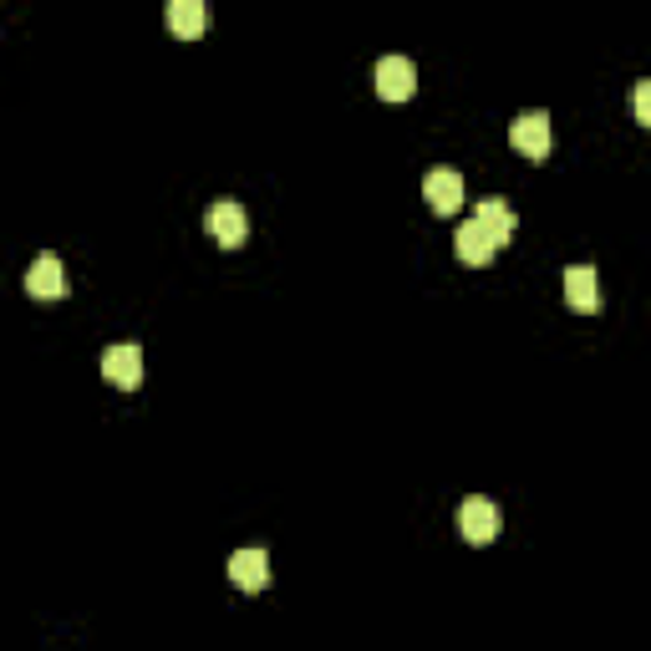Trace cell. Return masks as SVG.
I'll return each instance as SVG.
<instances>
[{"label": "cell", "mask_w": 651, "mask_h": 651, "mask_svg": "<svg viewBox=\"0 0 651 651\" xmlns=\"http://www.w3.org/2000/svg\"><path fill=\"white\" fill-rule=\"evenodd\" d=\"M565 301H570V311H580V316L601 311V290H595V266H570V270H565Z\"/></svg>", "instance_id": "30bf717a"}, {"label": "cell", "mask_w": 651, "mask_h": 651, "mask_svg": "<svg viewBox=\"0 0 651 651\" xmlns=\"http://www.w3.org/2000/svg\"><path fill=\"white\" fill-rule=\"evenodd\" d=\"M204 230L214 234V244L240 250L244 234H250V214H244V204H234V199H219V204L204 214Z\"/></svg>", "instance_id": "3957f363"}, {"label": "cell", "mask_w": 651, "mask_h": 651, "mask_svg": "<svg viewBox=\"0 0 651 651\" xmlns=\"http://www.w3.org/2000/svg\"><path fill=\"white\" fill-rule=\"evenodd\" d=\"M230 580L240 591H266L270 585V555L266 550H234L230 555Z\"/></svg>", "instance_id": "ba28073f"}, {"label": "cell", "mask_w": 651, "mask_h": 651, "mask_svg": "<svg viewBox=\"0 0 651 651\" xmlns=\"http://www.w3.org/2000/svg\"><path fill=\"white\" fill-rule=\"evenodd\" d=\"M26 290H31L37 301H61V296H67V270H61L57 254H37V260H31Z\"/></svg>", "instance_id": "8992f818"}, {"label": "cell", "mask_w": 651, "mask_h": 651, "mask_svg": "<svg viewBox=\"0 0 651 651\" xmlns=\"http://www.w3.org/2000/svg\"><path fill=\"white\" fill-rule=\"evenodd\" d=\"M209 21H214V11H209L204 0H173V6H169V31H173V37H183V41L204 37Z\"/></svg>", "instance_id": "8fae6325"}, {"label": "cell", "mask_w": 651, "mask_h": 651, "mask_svg": "<svg viewBox=\"0 0 651 651\" xmlns=\"http://www.w3.org/2000/svg\"><path fill=\"white\" fill-rule=\"evenodd\" d=\"M453 250H459L463 266H489V260L499 254L494 244H489V234H483L473 219H463V224H459V234H453Z\"/></svg>", "instance_id": "7c38bea8"}, {"label": "cell", "mask_w": 651, "mask_h": 651, "mask_svg": "<svg viewBox=\"0 0 651 651\" xmlns=\"http://www.w3.org/2000/svg\"><path fill=\"white\" fill-rule=\"evenodd\" d=\"M422 193H428L433 214H459V209H463V173L433 169L428 179H422Z\"/></svg>", "instance_id": "52a82bcc"}, {"label": "cell", "mask_w": 651, "mask_h": 651, "mask_svg": "<svg viewBox=\"0 0 651 651\" xmlns=\"http://www.w3.org/2000/svg\"><path fill=\"white\" fill-rule=\"evenodd\" d=\"M102 377H108L112 387H122V392H133V387L143 382V347H138V341L108 347L102 351Z\"/></svg>", "instance_id": "277c9868"}, {"label": "cell", "mask_w": 651, "mask_h": 651, "mask_svg": "<svg viewBox=\"0 0 651 651\" xmlns=\"http://www.w3.org/2000/svg\"><path fill=\"white\" fill-rule=\"evenodd\" d=\"M377 92H382L387 102H408V97L418 92V67H412L408 57H382L377 61Z\"/></svg>", "instance_id": "5b68a950"}, {"label": "cell", "mask_w": 651, "mask_h": 651, "mask_svg": "<svg viewBox=\"0 0 651 651\" xmlns=\"http://www.w3.org/2000/svg\"><path fill=\"white\" fill-rule=\"evenodd\" d=\"M473 224L489 234V244H494V250L514 240V209H509L504 199H479V214H473Z\"/></svg>", "instance_id": "9c48e42d"}, {"label": "cell", "mask_w": 651, "mask_h": 651, "mask_svg": "<svg viewBox=\"0 0 651 651\" xmlns=\"http://www.w3.org/2000/svg\"><path fill=\"white\" fill-rule=\"evenodd\" d=\"M637 118L651 122V82H637Z\"/></svg>", "instance_id": "4fadbf2b"}, {"label": "cell", "mask_w": 651, "mask_h": 651, "mask_svg": "<svg viewBox=\"0 0 651 651\" xmlns=\"http://www.w3.org/2000/svg\"><path fill=\"white\" fill-rule=\"evenodd\" d=\"M509 143L530 158V163H540V158L550 153V112H540V108L519 112V118L509 122Z\"/></svg>", "instance_id": "7a4b0ae2"}, {"label": "cell", "mask_w": 651, "mask_h": 651, "mask_svg": "<svg viewBox=\"0 0 651 651\" xmlns=\"http://www.w3.org/2000/svg\"><path fill=\"white\" fill-rule=\"evenodd\" d=\"M499 524H504V514H499L494 499L473 494V499H463V504H459V530H463V540H469V544L499 540Z\"/></svg>", "instance_id": "6da1fadb"}]
</instances>
